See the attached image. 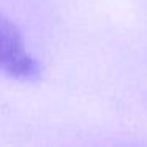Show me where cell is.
Here are the masks:
<instances>
[{
  "label": "cell",
  "mask_w": 147,
  "mask_h": 147,
  "mask_svg": "<svg viewBox=\"0 0 147 147\" xmlns=\"http://www.w3.org/2000/svg\"><path fill=\"white\" fill-rule=\"evenodd\" d=\"M0 70L21 79L40 74V65L29 52L21 32L3 14H0Z\"/></svg>",
  "instance_id": "1"
}]
</instances>
